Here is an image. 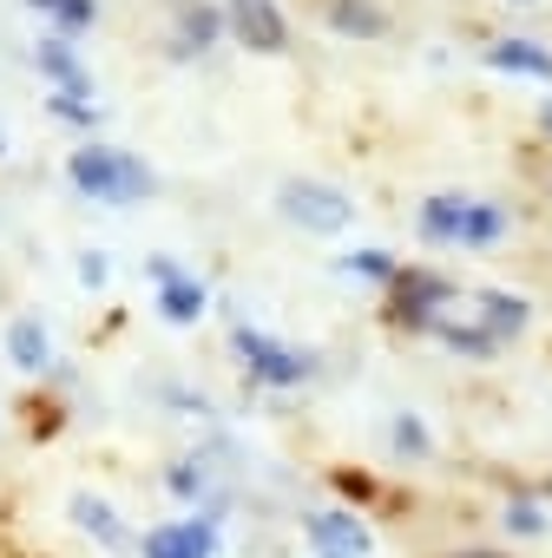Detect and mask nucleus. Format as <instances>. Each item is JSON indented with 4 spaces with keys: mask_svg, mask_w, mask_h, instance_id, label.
<instances>
[{
    "mask_svg": "<svg viewBox=\"0 0 552 558\" xmlns=\"http://www.w3.org/2000/svg\"><path fill=\"white\" fill-rule=\"evenodd\" d=\"M447 558H513V551H487V545H460V551H447Z\"/></svg>",
    "mask_w": 552,
    "mask_h": 558,
    "instance_id": "393cba45",
    "label": "nucleus"
},
{
    "mask_svg": "<svg viewBox=\"0 0 552 558\" xmlns=\"http://www.w3.org/2000/svg\"><path fill=\"white\" fill-rule=\"evenodd\" d=\"M0 151H8V138H0Z\"/></svg>",
    "mask_w": 552,
    "mask_h": 558,
    "instance_id": "bb28decb",
    "label": "nucleus"
},
{
    "mask_svg": "<svg viewBox=\"0 0 552 558\" xmlns=\"http://www.w3.org/2000/svg\"><path fill=\"white\" fill-rule=\"evenodd\" d=\"M428 336H434L441 349H454V355H467V362H487V355H500V342H493V336H487L480 323H447V316H441V323H434Z\"/></svg>",
    "mask_w": 552,
    "mask_h": 558,
    "instance_id": "dca6fc26",
    "label": "nucleus"
},
{
    "mask_svg": "<svg viewBox=\"0 0 552 558\" xmlns=\"http://www.w3.org/2000/svg\"><path fill=\"white\" fill-rule=\"evenodd\" d=\"M230 349H237V362H243V381L263 388V395H290V388H303V381L316 375V355L276 342V336H263V329H237Z\"/></svg>",
    "mask_w": 552,
    "mask_h": 558,
    "instance_id": "f03ea898",
    "label": "nucleus"
},
{
    "mask_svg": "<svg viewBox=\"0 0 552 558\" xmlns=\"http://www.w3.org/2000/svg\"><path fill=\"white\" fill-rule=\"evenodd\" d=\"M500 519H506L513 538H539V532H545V506H532V499H506Z\"/></svg>",
    "mask_w": 552,
    "mask_h": 558,
    "instance_id": "412c9836",
    "label": "nucleus"
},
{
    "mask_svg": "<svg viewBox=\"0 0 552 558\" xmlns=\"http://www.w3.org/2000/svg\"><path fill=\"white\" fill-rule=\"evenodd\" d=\"M106 269H112V263H106L99 250H86V256H80V283H86V290H99V283H106Z\"/></svg>",
    "mask_w": 552,
    "mask_h": 558,
    "instance_id": "5701e85b",
    "label": "nucleus"
},
{
    "mask_svg": "<svg viewBox=\"0 0 552 558\" xmlns=\"http://www.w3.org/2000/svg\"><path fill=\"white\" fill-rule=\"evenodd\" d=\"M8 362H14L21 375H47V368H53V336H47L40 316L8 323Z\"/></svg>",
    "mask_w": 552,
    "mask_h": 558,
    "instance_id": "f8f14e48",
    "label": "nucleus"
},
{
    "mask_svg": "<svg viewBox=\"0 0 552 558\" xmlns=\"http://www.w3.org/2000/svg\"><path fill=\"white\" fill-rule=\"evenodd\" d=\"M329 27L349 34V40H382L388 34V14L375 0H329Z\"/></svg>",
    "mask_w": 552,
    "mask_h": 558,
    "instance_id": "2eb2a0df",
    "label": "nucleus"
},
{
    "mask_svg": "<svg viewBox=\"0 0 552 558\" xmlns=\"http://www.w3.org/2000/svg\"><path fill=\"white\" fill-rule=\"evenodd\" d=\"M487 66H500V73H526V80H552V53H545L539 40H519V34L493 40V47H487Z\"/></svg>",
    "mask_w": 552,
    "mask_h": 558,
    "instance_id": "4468645a",
    "label": "nucleus"
},
{
    "mask_svg": "<svg viewBox=\"0 0 552 558\" xmlns=\"http://www.w3.org/2000/svg\"><path fill=\"white\" fill-rule=\"evenodd\" d=\"M343 269H349V276H362V283H375V290H388L395 276H401V263H395L388 250H349V256H343Z\"/></svg>",
    "mask_w": 552,
    "mask_h": 558,
    "instance_id": "aec40b11",
    "label": "nucleus"
},
{
    "mask_svg": "<svg viewBox=\"0 0 552 558\" xmlns=\"http://www.w3.org/2000/svg\"><path fill=\"white\" fill-rule=\"evenodd\" d=\"M145 276L158 283V296H152V303H158V316H165V323L191 329V323H197V316L211 310V290L197 283V276H191L184 263H171L165 250H152V256H145Z\"/></svg>",
    "mask_w": 552,
    "mask_h": 558,
    "instance_id": "39448f33",
    "label": "nucleus"
},
{
    "mask_svg": "<svg viewBox=\"0 0 552 558\" xmlns=\"http://www.w3.org/2000/svg\"><path fill=\"white\" fill-rule=\"evenodd\" d=\"M34 66H40V73L53 80V93H67V99H86V93H93V73L80 66V53H73L60 34H47V40L34 47Z\"/></svg>",
    "mask_w": 552,
    "mask_h": 558,
    "instance_id": "9d476101",
    "label": "nucleus"
},
{
    "mask_svg": "<svg viewBox=\"0 0 552 558\" xmlns=\"http://www.w3.org/2000/svg\"><path fill=\"white\" fill-rule=\"evenodd\" d=\"M276 210H284L297 230H310V236H343L356 223V204L336 184H310V178H290L284 191H276Z\"/></svg>",
    "mask_w": 552,
    "mask_h": 558,
    "instance_id": "7ed1b4c3",
    "label": "nucleus"
},
{
    "mask_svg": "<svg viewBox=\"0 0 552 558\" xmlns=\"http://www.w3.org/2000/svg\"><path fill=\"white\" fill-rule=\"evenodd\" d=\"M388 440H395L401 460H428V453H434V434H428L421 414H395V421H388Z\"/></svg>",
    "mask_w": 552,
    "mask_h": 558,
    "instance_id": "6ab92c4d",
    "label": "nucleus"
},
{
    "mask_svg": "<svg viewBox=\"0 0 552 558\" xmlns=\"http://www.w3.org/2000/svg\"><path fill=\"white\" fill-rule=\"evenodd\" d=\"M500 236H506V204H473V197H467L460 243H467V250H487V243H500Z\"/></svg>",
    "mask_w": 552,
    "mask_h": 558,
    "instance_id": "f3484780",
    "label": "nucleus"
},
{
    "mask_svg": "<svg viewBox=\"0 0 552 558\" xmlns=\"http://www.w3.org/2000/svg\"><path fill=\"white\" fill-rule=\"evenodd\" d=\"M67 184L80 191V197H93V204H145L152 191H158V178H152V165L145 158H132V151H119V145H80L73 158H67Z\"/></svg>",
    "mask_w": 552,
    "mask_h": 558,
    "instance_id": "f257e3e1",
    "label": "nucleus"
},
{
    "mask_svg": "<svg viewBox=\"0 0 552 558\" xmlns=\"http://www.w3.org/2000/svg\"><path fill=\"white\" fill-rule=\"evenodd\" d=\"M27 8H34V14H47L60 40H67V34H86V27H93V14H99L93 0H27Z\"/></svg>",
    "mask_w": 552,
    "mask_h": 558,
    "instance_id": "a211bd4d",
    "label": "nucleus"
},
{
    "mask_svg": "<svg viewBox=\"0 0 552 558\" xmlns=\"http://www.w3.org/2000/svg\"><path fill=\"white\" fill-rule=\"evenodd\" d=\"M165 401H171V408H184V414H211V401H204V395H191V388H171Z\"/></svg>",
    "mask_w": 552,
    "mask_h": 558,
    "instance_id": "b1692460",
    "label": "nucleus"
},
{
    "mask_svg": "<svg viewBox=\"0 0 552 558\" xmlns=\"http://www.w3.org/2000/svg\"><path fill=\"white\" fill-rule=\"evenodd\" d=\"M473 310H480V329H487L500 349H506V342H513V336L532 323V310H526L513 290H473Z\"/></svg>",
    "mask_w": 552,
    "mask_h": 558,
    "instance_id": "9b49d317",
    "label": "nucleus"
},
{
    "mask_svg": "<svg viewBox=\"0 0 552 558\" xmlns=\"http://www.w3.org/2000/svg\"><path fill=\"white\" fill-rule=\"evenodd\" d=\"M47 112H53V119H67L73 132H93V125H99V112H93L86 99H67V93H53V99H47Z\"/></svg>",
    "mask_w": 552,
    "mask_h": 558,
    "instance_id": "4be33fe9",
    "label": "nucleus"
},
{
    "mask_svg": "<svg viewBox=\"0 0 552 558\" xmlns=\"http://www.w3.org/2000/svg\"><path fill=\"white\" fill-rule=\"evenodd\" d=\"M539 138H552V99L539 106Z\"/></svg>",
    "mask_w": 552,
    "mask_h": 558,
    "instance_id": "a878e982",
    "label": "nucleus"
},
{
    "mask_svg": "<svg viewBox=\"0 0 552 558\" xmlns=\"http://www.w3.org/2000/svg\"><path fill=\"white\" fill-rule=\"evenodd\" d=\"M447 303H454V283H447V276H434V269H401L395 283H388V316L401 329H421L428 336L447 316Z\"/></svg>",
    "mask_w": 552,
    "mask_h": 558,
    "instance_id": "20e7f679",
    "label": "nucleus"
},
{
    "mask_svg": "<svg viewBox=\"0 0 552 558\" xmlns=\"http://www.w3.org/2000/svg\"><path fill=\"white\" fill-rule=\"evenodd\" d=\"M303 538H310L316 558H375V532L356 512H343V506H310L303 512Z\"/></svg>",
    "mask_w": 552,
    "mask_h": 558,
    "instance_id": "423d86ee",
    "label": "nucleus"
},
{
    "mask_svg": "<svg viewBox=\"0 0 552 558\" xmlns=\"http://www.w3.org/2000/svg\"><path fill=\"white\" fill-rule=\"evenodd\" d=\"M460 223H467V197H460V191H441V197H428V204L415 210L421 243H460Z\"/></svg>",
    "mask_w": 552,
    "mask_h": 558,
    "instance_id": "ddd939ff",
    "label": "nucleus"
},
{
    "mask_svg": "<svg viewBox=\"0 0 552 558\" xmlns=\"http://www.w3.org/2000/svg\"><path fill=\"white\" fill-rule=\"evenodd\" d=\"M217 545H224V532L204 512H184V519L139 532V558H217Z\"/></svg>",
    "mask_w": 552,
    "mask_h": 558,
    "instance_id": "6e6552de",
    "label": "nucleus"
},
{
    "mask_svg": "<svg viewBox=\"0 0 552 558\" xmlns=\"http://www.w3.org/2000/svg\"><path fill=\"white\" fill-rule=\"evenodd\" d=\"M67 519H73V532H86L99 551H112V558H139V532L125 525V512H119L112 499H99V493H73V499H67Z\"/></svg>",
    "mask_w": 552,
    "mask_h": 558,
    "instance_id": "0eeeda50",
    "label": "nucleus"
},
{
    "mask_svg": "<svg viewBox=\"0 0 552 558\" xmlns=\"http://www.w3.org/2000/svg\"><path fill=\"white\" fill-rule=\"evenodd\" d=\"M224 27H230L250 53H284V47H290V21L276 14V0H230V8H224Z\"/></svg>",
    "mask_w": 552,
    "mask_h": 558,
    "instance_id": "1a4fd4ad",
    "label": "nucleus"
}]
</instances>
